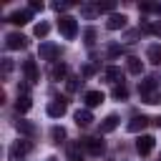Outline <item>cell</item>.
Here are the masks:
<instances>
[{
  "mask_svg": "<svg viewBox=\"0 0 161 161\" xmlns=\"http://www.w3.org/2000/svg\"><path fill=\"white\" fill-rule=\"evenodd\" d=\"M58 30L63 33L65 40H73V38L78 35V23H75V18H70V15H60V20H58Z\"/></svg>",
  "mask_w": 161,
  "mask_h": 161,
  "instance_id": "cell-1",
  "label": "cell"
},
{
  "mask_svg": "<svg viewBox=\"0 0 161 161\" xmlns=\"http://www.w3.org/2000/svg\"><path fill=\"white\" fill-rule=\"evenodd\" d=\"M5 48L8 50H23V48H28V38L23 33H10V35H5Z\"/></svg>",
  "mask_w": 161,
  "mask_h": 161,
  "instance_id": "cell-2",
  "label": "cell"
},
{
  "mask_svg": "<svg viewBox=\"0 0 161 161\" xmlns=\"http://www.w3.org/2000/svg\"><path fill=\"white\" fill-rule=\"evenodd\" d=\"M58 53H60V48H58L55 43H50V40L40 43V48H38V55H40L43 60H55V58H58Z\"/></svg>",
  "mask_w": 161,
  "mask_h": 161,
  "instance_id": "cell-3",
  "label": "cell"
},
{
  "mask_svg": "<svg viewBox=\"0 0 161 161\" xmlns=\"http://www.w3.org/2000/svg\"><path fill=\"white\" fill-rule=\"evenodd\" d=\"M153 143H156V138H153V136L141 133V136H138V141H136V151H138L141 156H148V153L153 151Z\"/></svg>",
  "mask_w": 161,
  "mask_h": 161,
  "instance_id": "cell-4",
  "label": "cell"
},
{
  "mask_svg": "<svg viewBox=\"0 0 161 161\" xmlns=\"http://www.w3.org/2000/svg\"><path fill=\"white\" fill-rule=\"evenodd\" d=\"M30 18H33V10H30V8H28V10H15V13L8 15V23H13V25H25V23H30Z\"/></svg>",
  "mask_w": 161,
  "mask_h": 161,
  "instance_id": "cell-5",
  "label": "cell"
},
{
  "mask_svg": "<svg viewBox=\"0 0 161 161\" xmlns=\"http://www.w3.org/2000/svg\"><path fill=\"white\" fill-rule=\"evenodd\" d=\"M65 111H68V101H63V98L48 103V116H50V118H60Z\"/></svg>",
  "mask_w": 161,
  "mask_h": 161,
  "instance_id": "cell-6",
  "label": "cell"
},
{
  "mask_svg": "<svg viewBox=\"0 0 161 161\" xmlns=\"http://www.w3.org/2000/svg\"><path fill=\"white\" fill-rule=\"evenodd\" d=\"M25 153H30V143H28V141H15V143L10 146V161L23 158Z\"/></svg>",
  "mask_w": 161,
  "mask_h": 161,
  "instance_id": "cell-7",
  "label": "cell"
},
{
  "mask_svg": "<svg viewBox=\"0 0 161 161\" xmlns=\"http://www.w3.org/2000/svg\"><path fill=\"white\" fill-rule=\"evenodd\" d=\"M156 88H158V83H156V78H153V75H148V78H143V80L138 83V93H141V98H146V96L156 93Z\"/></svg>",
  "mask_w": 161,
  "mask_h": 161,
  "instance_id": "cell-8",
  "label": "cell"
},
{
  "mask_svg": "<svg viewBox=\"0 0 161 161\" xmlns=\"http://www.w3.org/2000/svg\"><path fill=\"white\" fill-rule=\"evenodd\" d=\"M146 126H148V118H146V116H133V118L126 123V131H128V133H141Z\"/></svg>",
  "mask_w": 161,
  "mask_h": 161,
  "instance_id": "cell-9",
  "label": "cell"
},
{
  "mask_svg": "<svg viewBox=\"0 0 161 161\" xmlns=\"http://www.w3.org/2000/svg\"><path fill=\"white\" fill-rule=\"evenodd\" d=\"M80 146H83L88 153H93V156L103 153V141H101V138H80Z\"/></svg>",
  "mask_w": 161,
  "mask_h": 161,
  "instance_id": "cell-10",
  "label": "cell"
},
{
  "mask_svg": "<svg viewBox=\"0 0 161 161\" xmlns=\"http://www.w3.org/2000/svg\"><path fill=\"white\" fill-rule=\"evenodd\" d=\"M126 20H128V18H126L123 13H113V15L106 20V28H108V30H123V28H126Z\"/></svg>",
  "mask_w": 161,
  "mask_h": 161,
  "instance_id": "cell-11",
  "label": "cell"
},
{
  "mask_svg": "<svg viewBox=\"0 0 161 161\" xmlns=\"http://www.w3.org/2000/svg\"><path fill=\"white\" fill-rule=\"evenodd\" d=\"M23 70H25V75H28V83H38V65H35V60H25L23 63Z\"/></svg>",
  "mask_w": 161,
  "mask_h": 161,
  "instance_id": "cell-12",
  "label": "cell"
},
{
  "mask_svg": "<svg viewBox=\"0 0 161 161\" xmlns=\"http://www.w3.org/2000/svg\"><path fill=\"white\" fill-rule=\"evenodd\" d=\"M83 101H86V108L101 106V103H103V93H101V91H88V93L83 96Z\"/></svg>",
  "mask_w": 161,
  "mask_h": 161,
  "instance_id": "cell-13",
  "label": "cell"
},
{
  "mask_svg": "<svg viewBox=\"0 0 161 161\" xmlns=\"http://www.w3.org/2000/svg\"><path fill=\"white\" fill-rule=\"evenodd\" d=\"M118 123H121V121H118V116H113V113H111V116H106V118L101 121V133H111V131H116V128H118Z\"/></svg>",
  "mask_w": 161,
  "mask_h": 161,
  "instance_id": "cell-14",
  "label": "cell"
},
{
  "mask_svg": "<svg viewBox=\"0 0 161 161\" xmlns=\"http://www.w3.org/2000/svg\"><path fill=\"white\" fill-rule=\"evenodd\" d=\"M75 123H78V126H91V123H93V113H91V108H80V111H75Z\"/></svg>",
  "mask_w": 161,
  "mask_h": 161,
  "instance_id": "cell-15",
  "label": "cell"
},
{
  "mask_svg": "<svg viewBox=\"0 0 161 161\" xmlns=\"http://www.w3.org/2000/svg\"><path fill=\"white\" fill-rule=\"evenodd\" d=\"M126 70L133 73V75H141V73H143V63H141V58H133V55H131V58L126 60Z\"/></svg>",
  "mask_w": 161,
  "mask_h": 161,
  "instance_id": "cell-16",
  "label": "cell"
},
{
  "mask_svg": "<svg viewBox=\"0 0 161 161\" xmlns=\"http://www.w3.org/2000/svg\"><path fill=\"white\" fill-rule=\"evenodd\" d=\"M30 106H33L30 96H23V93H18V101H15V108H18V113H28V111H30Z\"/></svg>",
  "mask_w": 161,
  "mask_h": 161,
  "instance_id": "cell-17",
  "label": "cell"
},
{
  "mask_svg": "<svg viewBox=\"0 0 161 161\" xmlns=\"http://www.w3.org/2000/svg\"><path fill=\"white\" fill-rule=\"evenodd\" d=\"M146 55H148V60H151L153 65H161V45H158V43H153V45H148V50H146Z\"/></svg>",
  "mask_w": 161,
  "mask_h": 161,
  "instance_id": "cell-18",
  "label": "cell"
},
{
  "mask_svg": "<svg viewBox=\"0 0 161 161\" xmlns=\"http://www.w3.org/2000/svg\"><path fill=\"white\" fill-rule=\"evenodd\" d=\"M141 28H143L146 33L161 35V20H141Z\"/></svg>",
  "mask_w": 161,
  "mask_h": 161,
  "instance_id": "cell-19",
  "label": "cell"
},
{
  "mask_svg": "<svg viewBox=\"0 0 161 161\" xmlns=\"http://www.w3.org/2000/svg\"><path fill=\"white\" fill-rule=\"evenodd\" d=\"M15 128H18V133H23V136H35V126H33L30 121H18Z\"/></svg>",
  "mask_w": 161,
  "mask_h": 161,
  "instance_id": "cell-20",
  "label": "cell"
},
{
  "mask_svg": "<svg viewBox=\"0 0 161 161\" xmlns=\"http://www.w3.org/2000/svg\"><path fill=\"white\" fill-rule=\"evenodd\" d=\"M65 73H68L65 63H55V65H53V70H50V78H53V80H63V78H65Z\"/></svg>",
  "mask_w": 161,
  "mask_h": 161,
  "instance_id": "cell-21",
  "label": "cell"
},
{
  "mask_svg": "<svg viewBox=\"0 0 161 161\" xmlns=\"http://www.w3.org/2000/svg\"><path fill=\"white\" fill-rule=\"evenodd\" d=\"M106 78H108L111 83H116V86H118V80L123 78V73H121V68H116V65H108V68H106Z\"/></svg>",
  "mask_w": 161,
  "mask_h": 161,
  "instance_id": "cell-22",
  "label": "cell"
},
{
  "mask_svg": "<svg viewBox=\"0 0 161 161\" xmlns=\"http://www.w3.org/2000/svg\"><path fill=\"white\" fill-rule=\"evenodd\" d=\"M111 96L116 98V101H126L128 98V88L121 83V86H113V91H111Z\"/></svg>",
  "mask_w": 161,
  "mask_h": 161,
  "instance_id": "cell-23",
  "label": "cell"
},
{
  "mask_svg": "<svg viewBox=\"0 0 161 161\" xmlns=\"http://www.w3.org/2000/svg\"><path fill=\"white\" fill-rule=\"evenodd\" d=\"M101 10H98V5H80V15L83 18H96Z\"/></svg>",
  "mask_w": 161,
  "mask_h": 161,
  "instance_id": "cell-24",
  "label": "cell"
},
{
  "mask_svg": "<svg viewBox=\"0 0 161 161\" xmlns=\"http://www.w3.org/2000/svg\"><path fill=\"white\" fill-rule=\"evenodd\" d=\"M50 138H53L55 143H60V141L65 138V128H63V126H53V128H50Z\"/></svg>",
  "mask_w": 161,
  "mask_h": 161,
  "instance_id": "cell-25",
  "label": "cell"
},
{
  "mask_svg": "<svg viewBox=\"0 0 161 161\" xmlns=\"http://www.w3.org/2000/svg\"><path fill=\"white\" fill-rule=\"evenodd\" d=\"M33 33H35V35H38V38H45V35H48V33H50V25H48V23H43V20H40V23H38V25H35V28H33Z\"/></svg>",
  "mask_w": 161,
  "mask_h": 161,
  "instance_id": "cell-26",
  "label": "cell"
},
{
  "mask_svg": "<svg viewBox=\"0 0 161 161\" xmlns=\"http://www.w3.org/2000/svg\"><path fill=\"white\" fill-rule=\"evenodd\" d=\"M83 38H86V45H93V43H96V38H98L96 28H88V30L83 33Z\"/></svg>",
  "mask_w": 161,
  "mask_h": 161,
  "instance_id": "cell-27",
  "label": "cell"
},
{
  "mask_svg": "<svg viewBox=\"0 0 161 161\" xmlns=\"http://www.w3.org/2000/svg\"><path fill=\"white\" fill-rule=\"evenodd\" d=\"M65 86H68V91H70V93H73V91H78V86H80V78H78V75H70V78H68V83H65Z\"/></svg>",
  "mask_w": 161,
  "mask_h": 161,
  "instance_id": "cell-28",
  "label": "cell"
},
{
  "mask_svg": "<svg viewBox=\"0 0 161 161\" xmlns=\"http://www.w3.org/2000/svg\"><path fill=\"white\" fill-rule=\"evenodd\" d=\"M68 161H83V156L78 153V146H70L68 148Z\"/></svg>",
  "mask_w": 161,
  "mask_h": 161,
  "instance_id": "cell-29",
  "label": "cell"
},
{
  "mask_svg": "<svg viewBox=\"0 0 161 161\" xmlns=\"http://www.w3.org/2000/svg\"><path fill=\"white\" fill-rule=\"evenodd\" d=\"M10 73H13V60H10V58H3V75L8 78Z\"/></svg>",
  "mask_w": 161,
  "mask_h": 161,
  "instance_id": "cell-30",
  "label": "cell"
},
{
  "mask_svg": "<svg viewBox=\"0 0 161 161\" xmlns=\"http://www.w3.org/2000/svg\"><path fill=\"white\" fill-rule=\"evenodd\" d=\"M143 101H146V103H151V106H153V103H161V93L156 91V93H151V96H146Z\"/></svg>",
  "mask_w": 161,
  "mask_h": 161,
  "instance_id": "cell-31",
  "label": "cell"
},
{
  "mask_svg": "<svg viewBox=\"0 0 161 161\" xmlns=\"http://www.w3.org/2000/svg\"><path fill=\"white\" fill-rule=\"evenodd\" d=\"M68 8H70V3H53V10L55 13H65Z\"/></svg>",
  "mask_w": 161,
  "mask_h": 161,
  "instance_id": "cell-32",
  "label": "cell"
},
{
  "mask_svg": "<svg viewBox=\"0 0 161 161\" xmlns=\"http://www.w3.org/2000/svg\"><path fill=\"white\" fill-rule=\"evenodd\" d=\"M113 8H116V3H103V5L98 3V10H101V13H111Z\"/></svg>",
  "mask_w": 161,
  "mask_h": 161,
  "instance_id": "cell-33",
  "label": "cell"
},
{
  "mask_svg": "<svg viewBox=\"0 0 161 161\" xmlns=\"http://www.w3.org/2000/svg\"><path fill=\"white\" fill-rule=\"evenodd\" d=\"M121 50H123V48H121V45H116V43H113V45H111V48H108V55H111V58H116V55H121Z\"/></svg>",
  "mask_w": 161,
  "mask_h": 161,
  "instance_id": "cell-34",
  "label": "cell"
},
{
  "mask_svg": "<svg viewBox=\"0 0 161 161\" xmlns=\"http://www.w3.org/2000/svg\"><path fill=\"white\" fill-rule=\"evenodd\" d=\"M30 10H43V3H40V0H33V3H30Z\"/></svg>",
  "mask_w": 161,
  "mask_h": 161,
  "instance_id": "cell-35",
  "label": "cell"
},
{
  "mask_svg": "<svg viewBox=\"0 0 161 161\" xmlns=\"http://www.w3.org/2000/svg\"><path fill=\"white\" fill-rule=\"evenodd\" d=\"M93 70H96L93 65H86V68H83V75H93Z\"/></svg>",
  "mask_w": 161,
  "mask_h": 161,
  "instance_id": "cell-36",
  "label": "cell"
},
{
  "mask_svg": "<svg viewBox=\"0 0 161 161\" xmlns=\"http://www.w3.org/2000/svg\"><path fill=\"white\" fill-rule=\"evenodd\" d=\"M48 161H55V158H48Z\"/></svg>",
  "mask_w": 161,
  "mask_h": 161,
  "instance_id": "cell-37",
  "label": "cell"
},
{
  "mask_svg": "<svg viewBox=\"0 0 161 161\" xmlns=\"http://www.w3.org/2000/svg\"><path fill=\"white\" fill-rule=\"evenodd\" d=\"M158 161H161V158H158Z\"/></svg>",
  "mask_w": 161,
  "mask_h": 161,
  "instance_id": "cell-38",
  "label": "cell"
}]
</instances>
